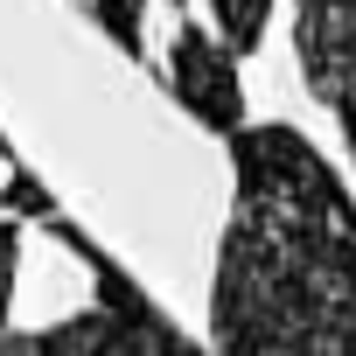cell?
I'll return each mask as SVG.
<instances>
[{"label": "cell", "instance_id": "1", "mask_svg": "<svg viewBox=\"0 0 356 356\" xmlns=\"http://www.w3.org/2000/svg\"><path fill=\"white\" fill-rule=\"evenodd\" d=\"M42 231H49L70 259H84L91 293H98L84 314L42 328V356H182V349H189V335L175 328V314H168L105 245H91L84 224H70V217L56 210V217H42Z\"/></svg>", "mask_w": 356, "mask_h": 356}, {"label": "cell", "instance_id": "2", "mask_svg": "<svg viewBox=\"0 0 356 356\" xmlns=\"http://www.w3.org/2000/svg\"><path fill=\"white\" fill-rule=\"evenodd\" d=\"M293 49L356 161V0H293Z\"/></svg>", "mask_w": 356, "mask_h": 356}, {"label": "cell", "instance_id": "3", "mask_svg": "<svg viewBox=\"0 0 356 356\" xmlns=\"http://www.w3.org/2000/svg\"><path fill=\"white\" fill-rule=\"evenodd\" d=\"M168 91L189 119H203L210 133H238L245 126V84H238V56L224 49V35H210L203 22H175V42H168Z\"/></svg>", "mask_w": 356, "mask_h": 356}, {"label": "cell", "instance_id": "4", "mask_svg": "<svg viewBox=\"0 0 356 356\" xmlns=\"http://www.w3.org/2000/svg\"><path fill=\"white\" fill-rule=\"evenodd\" d=\"M210 15H217V35L231 56H252L259 35H266V15H273V0H210Z\"/></svg>", "mask_w": 356, "mask_h": 356}, {"label": "cell", "instance_id": "5", "mask_svg": "<svg viewBox=\"0 0 356 356\" xmlns=\"http://www.w3.org/2000/svg\"><path fill=\"white\" fill-rule=\"evenodd\" d=\"M0 203H8V210H0V217H15V224H42V217H56V196H49V182H42V175L35 168H15L8 161V182H0Z\"/></svg>", "mask_w": 356, "mask_h": 356}, {"label": "cell", "instance_id": "6", "mask_svg": "<svg viewBox=\"0 0 356 356\" xmlns=\"http://www.w3.org/2000/svg\"><path fill=\"white\" fill-rule=\"evenodd\" d=\"M91 22L140 63L147 56V0H91Z\"/></svg>", "mask_w": 356, "mask_h": 356}, {"label": "cell", "instance_id": "7", "mask_svg": "<svg viewBox=\"0 0 356 356\" xmlns=\"http://www.w3.org/2000/svg\"><path fill=\"white\" fill-rule=\"evenodd\" d=\"M15 273H22V224L0 217V328H8V307H15Z\"/></svg>", "mask_w": 356, "mask_h": 356}, {"label": "cell", "instance_id": "8", "mask_svg": "<svg viewBox=\"0 0 356 356\" xmlns=\"http://www.w3.org/2000/svg\"><path fill=\"white\" fill-rule=\"evenodd\" d=\"M0 356H42V328H29V335L0 328Z\"/></svg>", "mask_w": 356, "mask_h": 356}, {"label": "cell", "instance_id": "9", "mask_svg": "<svg viewBox=\"0 0 356 356\" xmlns=\"http://www.w3.org/2000/svg\"><path fill=\"white\" fill-rule=\"evenodd\" d=\"M8 161H15V154H8V133H0V168H8Z\"/></svg>", "mask_w": 356, "mask_h": 356}, {"label": "cell", "instance_id": "10", "mask_svg": "<svg viewBox=\"0 0 356 356\" xmlns=\"http://www.w3.org/2000/svg\"><path fill=\"white\" fill-rule=\"evenodd\" d=\"M182 356H210V349H203V342H189V349H182Z\"/></svg>", "mask_w": 356, "mask_h": 356}]
</instances>
